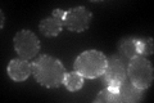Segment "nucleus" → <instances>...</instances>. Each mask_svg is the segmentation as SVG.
I'll return each instance as SVG.
<instances>
[{"label": "nucleus", "mask_w": 154, "mask_h": 103, "mask_svg": "<svg viewBox=\"0 0 154 103\" xmlns=\"http://www.w3.org/2000/svg\"><path fill=\"white\" fill-rule=\"evenodd\" d=\"M31 65L32 75L36 82H38L41 86L55 89L63 85L67 71L60 60L48 54H42L38 56Z\"/></svg>", "instance_id": "nucleus-1"}, {"label": "nucleus", "mask_w": 154, "mask_h": 103, "mask_svg": "<svg viewBox=\"0 0 154 103\" xmlns=\"http://www.w3.org/2000/svg\"><path fill=\"white\" fill-rule=\"evenodd\" d=\"M107 56L96 49H89L77 56L73 63L75 71L84 76V79H98L102 77L107 66Z\"/></svg>", "instance_id": "nucleus-2"}, {"label": "nucleus", "mask_w": 154, "mask_h": 103, "mask_svg": "<svg viewBox=\"0 0 154 103\" xmlns=\"http://www.w3.org/2000/svg\"><path fill=\"white\" fill-rule=\"evenodd\" d=\"M127 80L140 89H148L153 84L154 70L152 62L145 57L137 56L127 63Z\"/></svg>", "instance_id": "nucleus-3"}, {"label": "nucleus", "mask_w": 154, "mask_h": 103, "mask_svg": "<svg viewBox=\"0 0 154 103\" xmlns=\"http://www.w3.org/2000/svg\"><path fill=\"white\" fill-rule=\"evenodd\" d=\"M127 63L128 61L119 54H113L107 58L105 71L102 75L105 88L119 92L121 84L127 79Z\"/></svg>", "instance_id": "nucleus-4"}, {"label": "nucleus", "mask_w": 154, "mask_h": 103, "mask_svg": "<svg viewBox=\"0 0 154 103\" xmlns=\"http://www.w3.org/2000/svg\"><path fill=\"white\" fill-rule=\"evenodd\" d=\"M13 47L19 58L30 61L40 52V40L31 30H21L13 37Z\"/></svg>", "instance_id": "nucleus-5"}, {"label": "nucleus", "mask_w": 154, "mask_h": 103, "mask_svg": "<svg viewBox=\"0 0 154 103\" xmlns=\"http://www.w3.org/2000/svg\"><path fill=\"white\" fill-rule=\"evenodd\" d=\"M93 21V13L86 7H73L66 11L63 18V26L71 32L81 34L90 27Z\"/></svg>", "instance_id": "nucleus-6"}, {"label": "nucleus", "mask_w": 154, "mask_h": 103, "mask_svg": "<svg viewBox=\"0 0 154 103\" xmlns=\"http://www.w3.org/2000/svg\"><path fill=\"white\" fill-rule=\"evenodd\" d=\"M66 11L57 8L53 11L51 16L42 18L38 23V31L45 37H55L63 30V18Z\"/></svg>", "instance_id": "nucleus-7"}, {"label": "nucleus", "mask_w": 154, "mask_h": 103, "mask_svg": "<svg viewBox=\"0 0 154 103\" xmlns=\"http://www.w3.org/2000/svg\"><path fill=\"white\" fill-rule=\"evenodd\" d=\"M7 72L8 76L13 81H26L32 75V65L28 61L22 60V58H13L8 63Z\"/></svg>", "instance_id": "nucleus-8"}, {"label": "nucleus", "mask_w": 154, "mask_h": 103, "mask_svg": "<svg viewBox=\"0 0 154 103\" xmlns=\"http://www.w3.org/2000/svg\"><path fill=\"white\" fill-rule=\"evenodd\" d=\"M118 54L122 56L125 60H132V58L140 56V48H139V37L135 36H123L117 43Z\"/></svg>", "instance_id": "nucleus-9"}, {"label": "nucleus", "mask_w": 154, "mask_h": 103, "mask_svg": "<svg viewBox=\"0 0 154 103\" xmlns=\"http://www.w3.org/2000/svg\"><path fill=\"white\" fill-rule=\"evenodd\" d=\"M144 94H145V89H140V88L135 86L132 82H130L127 79L125 80L121 88H119V97H121V103H135L140 102Z\"/></svg>", "instance_id": "nucleus-10"}, {"label": "nucleus", "mask_w": 154, "mask_h": 103, "mask_svg": "<svg viewBox=\"0 0 154 103\" xmlns=\"http://www.w3.org/2000/svg\"><path fill=\"white\" fill-rule=\"evenodd\" d=\"M63 85L66 86V89L68 92H77L84 86V76L80 75L77 71L67 72Z\"/></svg>", "instance_id": "nucleus-11"}, {"label": "nucleus", "mask_w": 154, "mask_h": 103, "mask_svg": "<svg viewBox=\"0 0 154 103\" xmlns=\"http://www.w3.org/2000/svg\"><path fill=\"white\" fill-rule=\"evenodd\" d=\"M94 102L96 103H121V97H119L118 92H114L112 89H109V88H104L96 95Z\"/></svg>", "instance_id": "nucleus-12"}, {"label": "nucleus", "mask_w": 154, "mask_h": 103, "mask_svg": "<svg viewBox=\"0 0 154 103\" xmlns=\"http://www.w3.org/2000/svg\"><path fill=\"white\" fill-rule=\"evenodd\" d=\"M139 48H140V56H150L153 54V39L139 37Z\"/></svg>", "instance_id": "nucleus-13"}, {"label": "nucleus", "mask_w": 154, "mask_h": 103, "mask_svg": "<svg viewBox=\"0 0 154 103\" xmlns=\"http://www.w3.org/2000/svg\"><path fill=\"white\" fill-rule=\"evenodd\" d=\"M0 14H2V28H3V27H4V13L2 12Z\"/></svg>", "instance_id": "nucleus-14"}]
</instances>
